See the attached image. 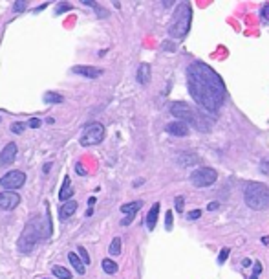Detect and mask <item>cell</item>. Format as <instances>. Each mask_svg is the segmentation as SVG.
I'll use <instances>...</instances> for the list:
<instances>
[{"label": "cell", "instance_id": "obj_43", "mask_svg": "<svg viewBox=\"0 0 269 279\" xmlns=\"http://www.w3.org/2000/svg\"><path fill=\"white\" fill-rule=\"evenodd\" d=\"M141 184H143V180H136V182H134V186H136V188H139Z\"/></svg>", "mask_w": 269, "mask_h": 279}, {"label": "cell", "instance_id": "obj_40", "mask_svg": "<svg viewBox=\"0 0 269 279\" xmlns=\"http://www.w3.org/2000/svg\"><path fill=\"white\" fill-rule=\"evenodd\" d=\"M94 204H95V199H94V197H90V199H88V206L92 208Z\"/></svg>", "mask_w": 269, "mask_h": 279}, {"label": "cell", "instance_id": "obj_9", "mask_svg": "<svg viewBox=\"0 0 269 279\" xmlns=\"http://www.w3.org/2000/svg\"><path fill=\"white\" fill-rule=\"evenodd\" d=\"M21 202V197L15 193V191H2L0 193V208L10 211V209H15Z\"/></svg>", "mask_w": 269, "mask_h": 279}, {"label": "cell", "instance_id": "obj_15", "mask_svg": "<svg viewBox=\"0 0 269 279\" xmlns=\"http://www.w3.org/2000/svg\"><path fill=\"white\" fill-rule=\"evenodd\" d=\"M75 209H77V202L75 200H68V202H64L63 206H61V209H59V219H70L72 215L75 213Z\"/></svg>", "mask_w": 269, "mask_h": 279}, {"label": "cell", "instance_id": "obj_26", "mask_svg": "<svg viewBox=\"0 0 269 279\" xmlns=\"http://www.w3.org/2000/svg\"><path fill=\"white\" fill-rule=\"evenodd\" d=\"M172 222H174V217H172V211H167V217H165V228H167V230H170V228H172Z\"/></svg>", "mask_w": 269, "mask_h": 279}, {"label": "cell", "instance_id": "obj_41", "mask_svg": "<svg viewBox=\"0 0 269 279\" xmlns=\"http://www.w3.org/2000/svg\"><path fill=\"white\" fill-rule=\"evenodd\" d=\"M92 215H94V209L88 208V211H86V217H92Z\"/></svg>", "mask_w": 269, "mask_h": 279}, {"label": "cell", "instance_id": "obj_18", "mask_svg": "<svg viewBox=\"0 0 269 279\" xmlns=\"http://www.w3.org/2000/svg\"><path fill=\"white\" fill-rule=\"evenodd\" d=\"M68 259H70V263H72V266L75 268V272L77 274H81V275H85L86 272H85V264H83V261L79 259V255L75 252H70L68 253Z\"/></svg>", "mask_w": 269, "mask_h": 279}, {"label": "cell", "instance_id": "obj_27", "mask_svg": "<svg viewBox=\"0 0 269 279\" xmlns=\"http://www.w3.org/2000/svg\"><path fill=\"white\" fill-rule=\"evenodd\" d=\"M227 255H229V248H222V252H220V255H218V263L220 264L225 263Z\"/></svg>", "mask_w": 269, "mask_h": 279}, {"label": "cell", "instance_id": "obj_36", "mask_svg": "<svg viewBox=\"0 0 269 279\" xmlns=\"http://www.w3.org/2000/svg\"><path fill=\"white\" fill-rule=\"evenodd\" d=\"M75 169H77V173H79V175H83V177H85V175H86L85 167H83V164H79V162L75 164Z\"/></svg>", "mask_w": 269, "mask_h": 279}, {"label": "cell", "instance_id": "obj_32", "mask_svg": "<svg viewBox=\"0 0 269 279\" xmlns=\"http://www.w3.org/2000/svg\"><path fill=\"white\" fill-rule=\"evenodd\" d=\"M68 10H72V6L70 4H59V8L55 10V13L59 15V13H64V11H68Z\"/></svg>", "mask_w": 269, "mask_h": 279}, {"label": "cell", "instance_id": "obj_1", "mask_svg": "<svg viewBox=\"0 0 269 279\" xmlns=\"http://www.w3.org/2000/svg\"><path fill=\"white\" fill-rule=\"evenodd\" d=\"M187 86L192 99L205 108L207 112H216L225 101V85L222 77L209 65L196 61L187 68Z\"/></svg>", "mask_w": 269, "mask_h": 279}, {"label": "cell", "instance_id": "obj_34", "mask_svg": "<svg viewBox=\"0 0 269 279\" xmlns=\"http://www.w3.org/2000/svg\"><path fill=\"white\" fill-rule=\"evenodd\" d=\"M134 217H136V215H128V217H125V219L121 220V224H123V226H128V224H130V222L134 220Z\"/></svg>", "mask_w": 269, "mask_h": 279}, {"label": "cell", "instance_id": "obj_13", "mask_svg": "<svg viewBox=\"0 0 269 279\" xmlns=\"http://www.w3.org/2000/svg\"><path fill=\"white\" fill-rule=\"evenodd\" d=\"M176 162H178V166H181V167H190V166H196V164L200 162V158H198L194 153H179Z\"/></svg>", "mask_w": 269, "mask_h": 279}, {"label": "cell", "instance_id": "obj_11", "mask_svg": "<svg viewBox=\"0 0 269 279\" xmlns=\"http://www.w3.org/2000/svg\"><path fill=\"white\" fill-rule=\"evenodd\" d=\"M17 158V145L11 142V144H8L2 149V155H0V164L2 166H10V164H13Z\"/></svg>", "mask_w": 269, "mask_h": 279}, {"label": "cell", "instance_id": "obj_20", "mask_svg": "<svg viewBox=\"0 0 269 279\" xmlns=\"http://www.w3.org/2000/svg\"><path fill=\"white\" fill-rule=\"evenodd\" d=\"M44 101L52 103V105H57V103H63V96L57 94V92H46L44 94Z\"/></svg>", "mask_w": 269, "mask_h": 279}, {"label": "cell", "instance_id": "obj_4", "mask_svg": "<svg viewBox=\"0 0 269 279\" xmlns=\"http://www.w3.org/2000/svg\"><path fill=\"white\" fill-rule=\"evenodd\" d=\"M190 21H192V10L189 2H181L174 13L172 24L169 28V35L174 39H183L190 30Z\"/></svg>", "mask_w": 269, "mask_h": 279}, {"label": "cell", "instance_id": "obj_37", "mask_svg": "<svg viewBox=\"0 0 269 279\" xmlns=\"http://www.w3.org/2000/svg\"><path fill=\"white\" fill-rule=\"evenodd\" d=\"M262 17H264L265 21H269V4H265L264 8H262Z\"/></svg>", "mask_w": 269, "mask_h": 279}, {"label": "cell", "instance_id": "obj_17", "mask_svg": "<svg viewBox=\"0 0 269 279\" xmlns=\"http://www.w3.org/2000/svg\"><path fill=\"white\" fill-rule=\"evenodd\" d=\"M136 79L139 81L141 85H147L148 81H150V65H147V63L139 65V68H137V74H136Z\"/></svg>", "mask_w": 269, "mask_h": 279}, {"label": "cell", "instance_id": "obj_38", "mask_svg": "<svg viewBox=\"0 0 269 279\" xmlns=\"http://www.w3.org/2000/svg\"><path fill=\"white\" fill-rule=\"evenodd\" d=\"M52 166H53L52 162H48L46 166H44V169H43V173H44V175H48V173H50V169H52Z\"/></svg>", "mask_w": 269, "mask_h": 279}, {"label": "cell", "instance_id": "obj_29", "mask_svg": "<svg viewBox=\"0 0 269 279\" xmlns=\"http://www.w3.org/2000/svg\"><path fill=\"white\" fill-rule=\"evenodd\" d=\"M161 48L167 50V52H174V50H176V44H174V43H170V41H165V43L161 44Z\"/></svg>", "mask_w": 269, "mask_h": 279}, {"label": "cell", "instance_id": "obj_7", "mask_svg": "<svg viewBox=\"0 0 269 279\" xmlns=\"http://www.w3.org/2000/svg\"><path fill=\"white\" fill-rule=\"evenodd\" d=\"M105 138V127L101 123H90L83 130L81 136V145H97Z\"/></svg>", "mask_w": 269, "mask_h": 279}, {"label": "cell", "instance_id": "obj_21", "mask_svg": "<svg viewBox=\"0 0 269 279\" xmlns=\"http://www.w3.org/2000/svg\"><path fill=\"white\" fill-rule=\"evenodd\" d=\"M101 266H103V270H105L106 274H116L117 272V264L112 261V259H103V263H101Z\"/></svg>", "mask_w": 269, "mask_h": 279}, {"label": "cell", "instance_id": "obj_5", "mask_svg": "<svg viewBox=\"0 0 269 279\" xmlns=\"http://www.w3.org/2000/svg\"><path fill=\"white\" fill-rule=\"evenodd\" d=\"M218 173L212 167H200L190 175V182L194 184L196 188H209L216 182Z\"/></svg>", "mask_w": 269, "mask_h": 279}, {"label": "cell", "instance_id": "obj_12", "mask_svg": "<svg viewBox=\"0 0 269 279\" xmlns=\"http://www.w3.org/2000/svg\"><path fill=\"white\" fill-rule=\"evenodd\" d=\"M167 132L172 136H187L189 134V125L183 121H172L167 125Z\"/></svg>", "mask_w": 269, "mask_h": 279}, {"label": "cell", "instance_id": "obj_3", "mask_svg": "<svg viewBox=\"0 0 269 279\" xmlns=\"http://www.w3.org/2000/svg\"><path fill=\"white\" fill-rule=\"evenodd\" d=\"M243 200L254 211L265 209L269 206V188L265 184L249 182L245 186V191H243Z\"/></svg>", "mask_w": 269, "mask_h": 279}, {"label": "cell", "instance_id": "obj_14", "mask_svg": "<svg viewBox=\"0 0 269 279\" xmlns=\"http://www.w3.org/2000/svg\"><path fill=\"white\" fill-rule=\"evenodd\" d=\"M72 197H74V189H72V184H70V177H64L61 191H59V200L61 202H68Z\"/></svg>", "mask_w": 269, "mask_h": 279}, {"label": "cell", "instance_id": "obj_6", "mask_svg": "<svg viewBox=\"0 0 269 279\" xmlns=\"http://www.w3.org/2000/svg\"><path fill=\"white\" fill-rule=\"evenodd\" d=\"M169 110L174 118H178V121H183V123H187V125H196V116H194V112H192V108H190L187 103H183V101L170 103Z\"/></svg>", "mask_w": 269, "mask_h": 279}, {"label": "cell", "instance_id": "obj_24", "mask_svg": "<svg viewBox=\"0 0 269 279\" xmlns=\"http://www.w3.org/2000/svg\"><path fill=\"white\" fill-rule=\"evenodd\" d=\"M77 250H79V259L83 261V264H90V255H88V252H86V250H85L83 246H79Z\"/></svg>", "mask_w": 269, "mask_h": 279}, {"label": "cell", "instance_id": "obj_10", "mask_svg": "<svg viewBox=\"0 0 269 279\" xmlns=\"http://www.w3.org/2000/svg\"><path fill=\"white\" fill-rule=\"evenodd\" d=\"M72 72H74V74H77V75H83V77H88V79H97L99 75H103V70L94 68V66H85V65L74 66V68H72Z\"/></svg>", "mask_w": 269, "mask_h": 279}, {"label": "cell", "instance_id": "obj_28", "mask_svg": "<svg viewBox=\"0 0 269 279\" xmlns=\"http://www.w3.org/2000/svg\"><path fill=\"white\" fill-rule=\"evenodd\" d=\"M22 130H24V123H19V121H17V123L11 125V132H15V134H21Z\"/></svg>", "mask_w": 269, "mask_h": 279}, {"label": "cell", "instance_id": "obj_8", "mask_svg": "<svg viewBox=\"0 0 269 279\" xmlns=\"http://www.w3.org/2000/svg\"><path fill=\"white\" fill-rule=\"evenodd\" d=\"M24 182H26V175L22 171H10L0 178V186H2L6 191H13V189L22 188Z\"/></svg>", "mask_w": 269, "mask_h": 279}, {"label": "cell", "instance_id": "obj_22", "mask_svg": "<svg viewBox=\"0 0 269 279\" xmlns=\"http://www.w3.org/2000/svg\"><path fill=\"white\" fill-rule=\"evenodd\" d=\"M52 272L57 275V277H61V279H70V277H72V272H68V270L63 268V266H53Z\"/></svg>", "mask_w": 269, "mask_h": 279}, {"label": "cell", "instance_id": "obj_42", "mask_svg": "<svg viewBox=\"0 0 269 279\" xmlns=\"http://www.w3.org/2000/svg\"><path fill=\"white\" fill-rule=\"evenodd\" d=\"M243 266H249V264H251V261H249V259H243Z\"/></svg>", "mask_w": 269, "mask_h": 279}, {"label": "cell", "instance_id": "obj_2", "mask_svg": "<svg viewBox=\"0 0 269 279\" xmlns=\"http://www.w3.org/2000/svg\"><path fill=\"white\" fill-rule=\"evenodd\" d=\"M43 219L41 217H35L33 220H30L26 226H24V230H22L21 237H19V242H17V246L21 250L22 253H30L35 250L37 246V242L43 239L46 233L43 231Z\"/></svg>", "mask_w": 269, "mask_h": 279}, {"label": "cell", "instance_id": "obj_25", "mask_svg": "<svg viewBox=\"0 0 269 279\" xmlns=\"http://www.w3.org/2000/svg\"><path fill=\"white\" fill-rule=\"evenodd\" d=\"M260 272H262V264L256 261V263L253 264V274H251V277H249V279H258L260 277Z\"/></svg>", "mask_w": 269, "mask_h": 279}, {"label": "cell", "instance_id": "obj_33", "mask_svg": "<svg viewBox=\"0 0 269 279\" xmlns=\"http://www.w3.org/2000/svg\"><path fill=\"white\" fill-rule=\"evenodd\" d=\"M183 197H176V209H178L179 213H181V211H183Z\"/></svg>", "mask_w": 269, "mask_h": 279}, {"label": "cell", "instance_id": "obj_31", "mask_svg": "<svg viewBox=\"0 0 269 279\" xmlns=\"http://www.w3.org/2000/svg\"><path fill=\"white\" fill-rule=\"evenodd\" d=\"M28 125H30L32 129H39V127H41V119H39V118H32L30 121H28Z\"/></svg>", "mask_w": 269, "mask_h": 279}, {"label": "cell", "instance_id": "obj_30", "mask_svg": "<svg viewBox=\"0 0 269 279\" xmlns=\"http://www.w3.org/2000/svg\"><path fill=\"white\" fill-rule=\"evenodd\" d=\"M187 217H189L190 220H196V219H200V217H201V209H192V211H190V213L187 215Z\"/></svg>", "mask_w": 269, "mask_h": 279}, {"label": "cell", "instance_id": "obj_23", "mask_svg": "<svg viewBox=\"0 0 269 279\" xmlns=\"http://www.w3.org/2000/svg\"><path fill=\"white\" fill-rule=\"evenodd\" d=\"M110 255H119L121 253V239L119 237H116L114 241H112V244H110Z\"/></svg>", "mask_w": 269, "mask_h": 279}, {"label": "cell", "instance_id": "obj_16", "mask_svg": "<svg viewBox=\"0 0 269 279\" xmlns=\"http://www.w3.org/2000/svg\"><path fill=\"white\" fill-rule=\"evenodd\" d=\"M158 217H159V202H156V204H152V208H150V211H148V215H147V228L148 230H154V228H156Z\"/></svg>", "mask_w": 269, "mask_h": 279}, {"label": "cell", "instance_id": "obj_19", "mask_svg": "<svg viewBox=\"0 0 269 279\" xmlns=\"http://www.w3.org/2000/svg\"><path fill=\"white\" fill-rule=\"evenodd\" d=\"M143 202L141 200H136V202H128V204H123L121 206V213H125L128 217V215H136L139 209H141Z\"/></svg>", "mask_w": 269, "mask_h": 279}, {"label": "cell", "instance_id": "obj_39", "mask_svg": "<svg viewBox=\"0 0 269 279\" xmlns=\"http://www.w3.org/2000/svg\"><path fill=\"white\" fill-rule=\"evenodd\" d=\"M207 209H209V211H214V209H218V202H211V204L207 206Z\"/></svg>", "mask_w": 269, "mask_h": 279}, {"label": "cell", "instance_id": "obj_35", "mask_svg": "<svg viewBox=\"0 0 269 279\" xmlns=\"http://www.w3.org/2000/svg\"><path fill=\"white\" fill-rule=\"evenodd\" d=\"M24 8H26V2H15V8H13V10H15V11H24Z\"/></svg>", "mask_w": 269, "mask_h": 279}]
</instances>
